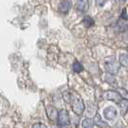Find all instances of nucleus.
Instances as JSON below:
<instances>
[{"instance_id": "nucleus-1", "label": "nucleus", "mask_w": 128, "mask_h": 128, "mask_svg": "<svg viewBox=\"0 0 128 128\" xmlns=\"http://www.w3.org/2000/svg\"><path fill=\"white\" fill-rule=\"evenodd\" d=\"M120 64H122L118 63L116 60V58L111 57L108 59V61H106V70H107V72H109L110 74L115 75L120 70Z\"/></svg>"}, {"instance_id": "nucleus-2", "label": "nucleus", "mask_w": 128, "mask_h": 128, "mask_svg": "<svg viewBox=\"0 0 128 128\" xmlns=\"http://www.w3.org/2000/svg\"><path fill=\"white\" fill-rule=\"evenodd\" d=\"M72 110H73V112L78 116H81L84 113L85 105H84L83 100H82L80 97L73 99V102H72Z\"/></svg>"}, {"instance_id": "nucleus-3", "label": "nucleus", "mask_w": 128, "mask_h": 128, "mask_svg": "<svg viewBox=\"0 0 128 128\" xmlns=\"http://www.w3.org/2000/svg\"><path fill=\"white\" fill-rule=\"evenodd\" d=\"M57 120L59 126H68L70 124V116L66 110H61L59 112Z\"/></svg>"}, {"instance_id": "nucleus-4", "label": "nucleus", "mask_w": 128, "mask_h": 128, "mask_svg": "<svg viewBox=\"0 0 128 128\" xmlns=\"http://www.w3.org/2000/svg\"><path fill=\"white\" fill-rule=\"evenodd\" d=\"M105 98L107 100H112V101H115L116 103H120L122 100V94H118V92H114V90H109L105 94Z\"/></svg>"}, {"instance_id": "nucleus-5", "label": "nucleus", "mask_w": 128, "mask_h": 128, "mask_svg": "<svg viewBox=\"0 0 128 128\" xmlns=\"http://www.w3.org/2000/svg\"><path fill=\"white\" fill-rule=\"evenodd\" d=\"M71 6H72V3H71V0H63L61 3H60V6H59V11L64 14L70 12Z\"/></svg>"}, {"instance_id": "nucleus-6", "label": "nucleus", "mask_w": 128, "mask_h": 128, "mask_svg": "<svg viewBox=\"0 0 128 128\" xmlns=\"http://www.w3.org/2000/svg\"><path fill=\"white\" fill-rule=\"evenodd\" d=\"M89 0H77L76 1V9L78 11L86 13L89 10Z\"/></svg>"}, {"instance_id": "nucleus-7", "label": "nucleus", "mask_w": 128, "mask_h": 128, "mask_svg": "<svg viewBox=\"0 0 128 128\" xmlns=\"http://www.w3.org/2000/svg\"><path fill=\"white\" fill-rule=\"evenodd\" d=\"M46 114L47 116L50 120H58V116H59V112H58L55 107L52 106H47L46 107Z\"/></svg>"}, {"instance_id": "nucleus-8", "label": "nucleus", "mask_w": 128, "mask_h": 128, "mask_svg": "<svg viewBox=\"0 0 128 128\" xmlns=\"http://www.w3.org/2000/svg\"><path fill=\"white\" fill-rule=\"evenodd\" d=\"M116 116V110L114 107H108L104 110V118L108 120H113Z\"/></svg>"}, {"instance_id": "nucleus-9", "label": "nucleus", "mask_w": 128, "mask_h": 128, "mask_svg": "<svg viewBox=\"0 0 128 128\" xmlns=\"http://www.w3.org/2000/svg\"><path fill=\"white\" fill-rule=\"evenodd\" d=\"M96 125V122L94 120H92V118H85L82 122V127L84 128H92Z\"/></svg>"}, {"instance_id": "nucleus-10", "label": "nucleus", "mask_w": 128, "mask_h": 128, "mask_svg": "<svg viewBox=\"0 0 128 128\" xmlns=\"http://www.w3.org/2000/svg\"><path fill=\"white\" fill-rule=\"evenodd\" d=\"M83 22V25L86 27V28H90V26H92L94 24V20L90 16H85L82 20Z\"/></svg>"}, {"instance_id": "nucleus-11", "label": "nucleus", "mask_w": 128, "mask_h": 128, "mask_svg": "<svg viewBox=\"0 0 128 128\" xmlns=\"http://www.w3.org/2000/svg\"><path fill=\"white\" fill-rule=\"evenodd\" d=\"M120 63L122 64V66L128 68V54L123 53L120 56Z\"/></svg>"}, {"instance_id": "nucleus-12", "label": "nucleus", "mask_w": 128, "mask_h": 128, "mask_svg": "<svg viewBox=\"0 0 128 128\" xmlns=\"http://www.w3.org/2000/svg\"><path fill=\"white\" fill-rule=\"evenodd\" d=\"M72 68H73V70L75 71L76 73H80V72H82V71L84 70L83 66L81 64V63H80V62H78V61H75V62L73 63Z\"/></svg>"}, {"instance_id": "nucleus-13", "label": "nucleus", "mask_w": 128, "mask_h": 128, "mask_svg": "<svg viewBox=\"0 0 128 128\" xmlns=\"http://www.w3.org/2000/svg\"><path fill=\"white\" fill-rule=\"evenodd\" d=\"M120 110H122V114L124 115L128 110V99H122L120 102Z\"/></svg>"}, {"instance_id": "nucleus-14", "label": "nucleus", "mask_w": 128, "mask_h": 128, "mask_svg": "<svg viewBox=\"0 0 128 128\" xmlns=\"http://www.w3.org/2000/svg\"><path fill=\"white\" fill-rule=\"evenodd\" d=\"M120 18L123 19V20H128V16H127V13H126V9H123L122 16H120Z\"/></svg>"}, {"instance_id": "nucleus-15", "label": "nucleus", "mask_w": 128, "mask_h": 128, "mask_svg": "<svg viewBox=\"0 0 128 128\" xmlns=\"http://www.w3.org/2000/svg\"><path fill=\"white\" fill-rule=\"evenodd\" d=\"M96 120H97V122H96V124L98 125V126H107V124H103L102 123V120H100V116H96Z\"/></svg>"}, {"instance_id": "nucleus-16", "label": "nucleus", "mask_w": 128, "mask_h": 128, "mask_svg": "<svg viewBox=\"0 0 128 128\" xmlns=\"http://www.w3.org/2000/svg\"><path fill=\"white\" fill-rule=\"evenodd\" d=\"M106 1H108V0H96V4H97L98 6H103Z\"/></svg>"}, {"instance_id": "nucleus-17", "label": "nucleus", "mask_w": 128, "mask_h": 128, "mask_svg": "<svg viewBox=\"0 0 128 128\" xmlns=\"http://www.w3.org/2000/svg\"><path fill=\"white\" fill-rule=\"evenodd\" d=\"M33 127L37 128V127H46V126L44 125V124H40V123H36V124L33 125Z\"/></svg>"}]
</instances>
